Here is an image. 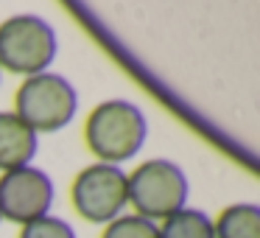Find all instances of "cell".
I'll list each match as a JSON object with an SVG mask.
<instances>
[{
	"label": "cell",
	"mask_w": 260,
	"mask_h": 238,
	"mask_svg": "<svg viewBox=\"0 0 260 238\" xmlns=\"http://www.w3.org/2000/svg\"><path fill=\"white\" fill-rule=\"evenodd\" d=\"M215 238H260V207L249 202L230 204L213 224Z\"/></svg>",
	"instance_id": "ba28073f"
},
{
	"label": "cell",
	"mask_w": 260,
	"mask_h": 238,
	"mask_svg": "<svg viewBox=\"0 0 260 238\" xmlns=\"http://www.w3.org/2000/svg\"><path fill=\"white\" fill-rule=\"evenodd\" d=\"M40 140L14 112H0V171H17L34 160Z\"/></svg>",
	"instance_id": "52a82bcc"
},
{
	"label": "cell",
	"mask_w": 260,
	"mask_h": 238,
	"mask_svg": "<svg viewBox=\"0 0 260 238\" xmlns=\"http://www.w3.org/2000/svg\"><path fill=\"white\" fill-rule=\"evenodd\" d=\"M79 98L64 76L40 73L28 76L14 96V115L31 132H56L73 121Z\"/></svg>",
	"instance_id": "3957f363"
},
{
	"label": "cell",
	"mask_w": 260,
	"mask_h": 238,
	"mask_svg": "<svg viewBox=\"0 0 260 238\" xmlns=\"http://www.w3.org/2000/svg\"><path fill=\"white\" fill-rule=\"evenodd\" d=\"M56 59V34L37 14H14L0 23V68L17 76H40Z\"/></svg>",
	"instance_id": "7a4b0ae2"
},
{
	"label": "cell",
	"mask_w": 260,
	"mask_h": 238,
	"mask_svg": "<svg viewBox=\"0 0 260 238\" xmlns=\"http://www.w3.org/2000/svg\"><path fill=\"white\" fill-rule=\"evenodd\" d=\"M73 207L81 219L92 224H109L120 216V210L129 202V185H126V171L118 165L92 163L73 180L70 188Z\"/></svg>",
	"instance_id": "5b68a950"
},
{
	"label": "cell",
	"mask_w": 260,
	"mask_h": 238,
	"mask_svg": "<svg viewBox=\"0 0 260 238\" xmlns=\"http://www.w3.org/2000/svg\"><path fill=\"white\" fill-rule=\"evenodd\" d=\"M101 238H159V224L143 216H118L107 224Z\"/></svg>",
	"instance_id": "30bf717a"
},
{
	"label": "cell",
	"mask_w": 260,
	"mask_h": 238,
	"mask_svg": "<svg viewBox=\"0 0 260 238\" xmlns=\"http://www.w3.org/2000/svg\"><path fill=\"white\" fill-rule=\"evenodd\" d=\"M148 135L146 115L132 101H104L87 115L84 140L87 148L98 157V163L118 165L132 160L143 148Z\"/></svg>",
	"instance_id": "6da1fadb"
},
{
	"label": "cell",
	"mask_w": 260,
	"mask_h": 238,
	"mask_svg": "<svg viewBox=\"0 0 260 238\" xmlns=\"http://www.w3.org/2000/svg\"><path fill=\"white\" fill-rule=\"evenodd\" d=\"M159 238H215L213 219L202 210L182 207L174 216L162 219L159 224Z\"/></svg>",
	"instance_id": "9c48e42d"
},
{
	"label": "cell",
	"mask_w": 260,
	"mask_h": 238,
	"mask_svg": "<svg viewBox=\"0 0 260 238\" xmlns=\"http://www.w3.org/2000/svg\"><path fill=\"white\" fill-rule=\"evenodd\" d=\"M129 204L148 221L168 219L187 202V176L171 160H148L137 165L129 176Z\"/></svg>",
	"instance_id": "277c9868"
},
{
	"label": "cell",
	"mask_w": 260,
	"mask_h": 238,
	"mask_svg": "<svg viewBox=\"0 0 260 238\" xmlns=\"http://www.w3.org/2000/svg\"><path fill=\"white\" fill-rule=\"evenodd\" d=\"M53 202V182L42 168L25 165L0 176V219L28 224L48 216Z\"/></svg>",
	"instance_id": "8992f818"
},
{
	"label": "cell",
	"mask_w": 260,
	"mask_h": 238,
	"mask_svg": "<svg viewBox=\"0 0 260 238\" xmlns=\"http://www.w3.org/2000/svg\"><path fill=\"white\" fill-rule=\"evenodd\" d=\"M20 238H76L73 227L56 216H42L37 221H28L20 230Z\"/></svg>",
	"instance_id": "8fae6325"
}]
</instances>
